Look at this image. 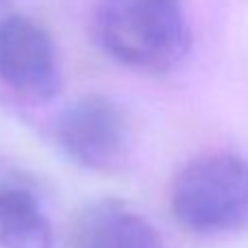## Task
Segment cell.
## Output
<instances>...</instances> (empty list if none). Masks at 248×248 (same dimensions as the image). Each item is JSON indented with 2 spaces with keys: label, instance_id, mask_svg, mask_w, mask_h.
Returning <instances> with one entry per match:
<instances>
[{
  "label": "cell",
  "instance_id": "1",
  "mask_svg": "<svg viewBox=\"0 0 248 248\" xmlns=\"http://www.w3.org/2000/svg\"><path fill=\"white\" fill-rule=\"evenodd\" d=\"M94 29L114 60L139 70H167L189 48L183 0H101Z\"/></svg>",
  "mask_w": 248,
  "mask_h": 248
},
{
  "label": "cell",
  "instance_id": "2",
  "mask_svg": "<svg viewBox=\"0 0 248 248\" xmlns=\"http://www.w3.org/2000/svg\"><path fill=\"white\" fill-rule=\"evenodd\" d=\"M171 211L200 233L237 226L248 216V163L235 154L191 160L173 180Z\"/></svg>",
  "mask_w": 248,
  "mask_h": 248
},
{
  "label": "cell",
  "instance_id": "4",
  "mask_svg": "<svg viewBox=\"0 0 248 248\" xmlns=\"http://www.w3.org/2000/svg\"><path fill=\"white\" fill-rule=\"evenodd\" d=\"M0 81L33 99L57 93L60 66L53 40L24 16H9L0 22Z\"/></svg>",
  "mask_w": 248,
  "mask_h": 248
},
{
  "label": "cell",
  "instance_id": "5",
  "mask_svg": "<svg viewBox=\"0 0 248 248\" xmlns=\"http://www.w3.org/2000/svg\"><path fill=\"white\" fill-rule=\"evenodd\" d=\"M68 248H165L150 222L119 202H99L70 229Z\"/></svg>",
  "mask_w": 248,
  "mask_h": 248
},
{
  "label": "cell",
  "instance_id": "7",
  "mask_svg": "<svg viewBox=\"0 0 248 248\" xmlns=\"http://www.w3.org/2000/svg\"><path fill=\"white\" fill-rule=\"evenodd\" d=\"M2 2H7V0H0V5H2Z\"/></svg>",
  "mask_w": 248,
  "mask_h": 248
},
{
  "label": "cell",
  "instance_id": "6",
  "mask_svg": "<svg viewBox=\"0 0 248 248\" xmlns=\"http://www.w3.org/2000/svg\"><path fill=\"white\" fill-rule=\"evenodd\" d=\"M53 231L38 200L24 189H0V248H51Z\"/></svg>",
  "mask_w": 248,
  "mask_h": 248
},
{
  "label": "cell",
  "instance_id": "3",
  "mask_svg": "<svg viewBox=\"0 0 248 248\" xmlns=\"http://www.w3.org/2000/svg\"><path fill=\"white\" fill-rule=\"evenodd\" d=\"M55 136L62 150L81 167L110 173L130 156V125L117 103L106 97H84L57 119Z\"/></svg>",
  "mask_w": 248,
  "mask_h": 248
}]
</instances>
